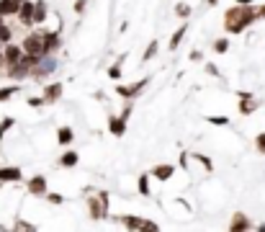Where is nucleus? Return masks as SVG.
Segmentation results:
<instances>
[{
    "mask_svg": "<svg viewBox=\"0 0 265 232\" xmlns=\"http://www.w3.org/2000/svg\"><path fill=\"white\" fill-rule=\"evenodd\" d=\"M214 52H216V54H227V52H229V39H227V36H219V39L214 41Z\"/></svg>",
    "mask_w": 265,
    "mask_h": 232,
    "instance_id": "bb28decb",
    "label": "nucleus"
},
{
    "mask_svg": "<svg viewBox=\"0 0 265 232\" xmlns=\"http://www.w3.org/2000/svg\"><path fill=\"white\" fill-rule=\"evenodd\" d=\"M157 49H160V41L152 39L150 44H147V49H144V54H142L139 62H150V59H155V57H157Z\"/></svg>",
    "mask_w": 265,
    "mask_h": 232,
    "instance_id": "b1692460",
    "label": "nucleus"
},
{
    "mask_svg": "<svg viewBox=\"0 0 265 232\" xmlns=\"http://www.w3.org/2000/svg\"><path fill=\"white\" fill-rule=\"evenodd\" d=\"M116 222H119L121 227H126V230H147V232H157L160 230L157 222L144 220V217H139V214H121V217H116Z\"/></svg>",
    "mask_w": 265,
    "mask_h": 232,
    "instance_id": "39448f33",
    "label": "nucleus"
},
{
    "mask_svg": "<svg viewBox=\"0 0 265 232\" xmlns=\"http://www.w3.org/2000/svg\"><path fill=\"white\" fill-rule=\"evenodd\" d=\"M206 121L214 124V127H227V124H229V116H216V114H209V116H206Z\"/></svg>",
    "mask_w": 265,
    "mask_h": 232,
    "instance_id": "c756f323",
    "label": "nucleus"
},
{
    "mask_svg": "<svg viewBox=\"0 0 265 232\" xmlns=\"http://www.w3.org/2000/svg\"><path fill=\"white\" fill-rule=\"evenodd\" d=\"M150 80H152V77H142V80L126 83V85L116 80V96H119V98H124V101H134V98H139L142 93H144V88L150 85Z\"/></svg>",
    "mask_w": 265,
    "mask_h": 232,
    "instance_id": "7ed1b4c3",
    "label": "nucleus"
},
{
    "mask_svg": "<svg viewBox=\"0 0 265 232\" xmlns=\"http://www.w3.org/2000/svg\"><path fill=\"white\" fill-rule=\"evenodd\" d=\"M255 147H258L260 155H265V132H260V134L255 137Z\"/></svg>",
    "mask_w": 265,
    "mask_h": 232,
    "instance_id": "2f4dec72",
    "label": "nucleus"
},
{
    "mask_svg": "<svg viewBox=\"0 0 265 232\" xmlns=\"http://www.w3.org/2000/svg\"><path fill=\"white\" fill-rule=\"evenodd\" d=\"M54 70H57V59H54V54H49V57H44V59L39 62V65L31 70V75H28V77H31L34 83H44V80H47V77H49Z\"/></svg>",
    "mask_w": 265,
    "mask_h": 232,
    "instance_id": "423d86ee",
    "label": "nucleus"
},
{
    "mask_svg": "<svg viewBox=\"0 0 265 232\" xmlns=\"http://www.w3.org/2000/svg\"><path fill=\"white\" fill-rule=\"evenodd\" d=\"M72 142H75V129H72V127H60V129H57V145L67 147Z\"/></svg>",
    "mask_w": 265,
    "mask_h": 232,
    "instance_id": "a211bd4d",
    "label": "nucleus"
},
{
    "mask_svg": "<svg viewBox=\"0 0 265 232\" xmlns=\"http://www.w3.org/2000/svg\"><path fill=\"white\" fill-rule=\"evenodd\" d=\"M206 5H209V8H214V5H219V0H206Z\"/></svg>",
    "mask_w": 265,
    "mask_h": 232,
    "instance_id": "58836bf2",
    "label": "nucleus"
},
{
    "mask_svg": "<svg viewBox=\"0 0 265 232\" xmlns=\"http://www.w3.org/2000/svg\"><path fill=\"white\" fill-rule=\"evenodd\" d=\"M185 31H188V23H183L178 31H173V36H170V41H168V46H170V52H178V46H180V41L185 39Z\"/></svg>",
    "mask_w": 265,
    "mask_h": 232,
    "instance_id": "6ab92c4d",
    "label": "nucleus"
},
{
    "mask_svg": "<svg viewBox=\"0 0 265 232\" xmlns=\"http://www.w3.org/2000/svg\"><path fill=\"white\" fill-rule=\"evenodd\" d=\"M62 90H65L62 83H49L47 88H44L41 96H44V101H47V106H52V103L60 101V98H62Z\"/></svg>",
    "mask_w": 265,
    "mask_h": 232,
    "instance_id": "2eb2a0df",
    "label": "nucleus"
},
{
    "mask_svg": "<svg viewBox=\"0 0 265 232\" xmlns=\"http://www.w3.org/2000/svg\"><path fill=\"white\" fill-rule=\"evenodd\" d=\"M263 18H265V3L258 5V21H263Z\"/></svg>",
    "mask_w": 265,
    "mask_h": 232,
    "instance_id": "4c0bfd02",
    "label": "nucleus"
},
{
    "mask_svg": "<svg viewBox=\"0 0 265 232\" xmlns=\"http://www.w3.org/2000/svg\"><path fill=\"white\" fill-rule=\"evenodd\" d=\"M237 96H240V114L242 116H250V114H255L258 108H260V101L253 96V93L242 90V93H237Z\"/></svg>",
    "mask_w": 265,
    "mask_h": 232,
    "instance_id": "1a4fd4ad",
    "label": "nucleus"
},
{
    "mask_svg": "<svg viewBox=\"0 0 265 232\" xmlns=\"http://www.w3.org/2000/svg\"><path fill=\"white\" fill-rule=\"evenodd\" d=\"M190 13H193V8H190L188 3H178V5H175V15H178V18H183V21L190 18Z\"/></svg>",
    "mask_w": 265,
    "mask_h": 232,
    "instance_id": "a878e982",
    "label": "nucleus"
},
{
    "mask_svg": "<svg viewBox=\"0 0 265 232\" xmlns=\"http://www.w3.org/2000/svg\"><path fill=\"white\" fill-rule=\"evenodd\" d=\"M90 196H85V207H88V217L90 220H106L108 217V207L111 199L106 191H88Z\"/></svg>",
    "mask_w": 265,
    "mask_h": 232,
    "instance_id": "f03ea898",
    "label": "nucleus"
},
{
    "mask_svg": "<svg viewBox=\"0 0 265 232\" xmlns=\"http://www.w3.org/2000/svg\"><path fill=\"white\" fill-rule=\"evenodd\" d=\"M245 230H253L250 217L242 214V212H234L232 214V222H229V232H245Z\"/></svg>",
    "mask_w": 265,
    "mask_h": 232,
    "instance_id": "ddd939ff",
    "label": "nucleus"
},
{
    "mask_svg": "<svg viewBox=\"0 0 265 232\" xmlns=\"http://www.w3.org/2000/svg\"><path fill=\"white\" fill-rule=\"evenodd\" d=\"M21 3L23 0H0V15H3V18H16Z\"/></svg>",
    "mask_w": 265,
    "mask_h": 232,
    "instance_id": "dca6fc26",
    "label": "nucleus"
},
{
    "mask_svg": "<svg viewBox=\"0 0 265 232\" xmlns=\"http://www.w3.org/2000/svg\"><path fill=\"white\" fill-rule=\"evenodd\" d=\"M188 59H190V62H201V59H203V54H201L198 49H193V52L188 54Z\"/></svg>",
    "mask_w": 265,
    "mask_h": 232,
    "instance_id": "e433bc0d",
    "label": "nucleus"
},
{
    "mask_svg": "<svg viewBox=\"0 0 265 232\" xmlns=\"http://www.w3.org/2000/svg\"><path fill=\"white\" fill-rule=\"evenodd\" d=\"M57 163H60V168H78V163H80V155L75 152V150H67V152H62L60 155V160H57Z\"/></svg>",
    "mask_w": 265,
    "mask_h": 232,
    "instance_id": "f3484780",
    "label": "nucleus"
},
{
    "mask_svg": "<svg viewBox=\"0 0 265 232\" xmlns=\"http://www.w3.org/2000/svg\"><path fill=\"white\" fill-rule=\"evenodd\" d=\"M258 230H260V232H265V222H260V225H258Z\"/></svg>",
    "mask_w": 265,
    "mask_h": 232,
    "instance_id": "a19ab883",
    "label": "nucleus"
},
{
    "mask_svg": "<svg viewBox=\"0 0 265 232\" xmlns=\"http://www.w3.org/2000/svg\"><path fill=\"white\" fill-rule=\"evenodd\" d=\"M44 199H47L52 207H62L65 201H67V199H65L62 194H54V191H47V194H44Z\"/></svg>",
    "mask_w": 265,
    "mask_h": 232,
    "instance_id": "cd10ccee",
    "label": "nucleus"
},
{
    "mask_svg": "<svg viewBox=\"0 0 265 232\" xmlns=\"http://www.w3.org/2000/svg\"><path fill=\"white\" fill-rule=\"evenodd\" d=\"M0 52H3V57H5V62H8V67H10V65H16V62L23 57V46L16 44V41H8Z\"/></svg>",
    "mask_w": 265,
    "mask_h": 232,
    "instance_id": "9b49d317",
    "label": "nucleus"
},
{
    "mask_svg": "<svg viewBox=\"0 0 265 232\" xmlns=\"http://www.w3.org/2000/svg\"><path fill=\"white\" fill-rule=\"evenodd\" d=\"M21 46H23V52H26V54H34V57H49L47 49H44V31H41V28H39V31H28V34L23 36V41H21Z\"/></svg>",
    "mask_w": 265,
    "mask_h": 232,
    "instance_id": "20e7f679",
    "label": "nucleus"
},
{
    "mask_svg": "<svg viewBox=\"0 0 265 232\" xmlns=\"http://www.w3.org/2000/svg\"><path fill=\"white\" fill-rule=\"evenodd\" d=\"M21 181H23L21 168H16V165H3L0 168V183H21Z\"/></svg>",
    "mask_w": 265,
    "mask_h": 232,
    "instance_id": "f8f14e48",
    "label": "nucleus"
},
{
    "mask_svg": "<svg viewBox=\"0 0 265 232\" xmlns=\"http://www.w3.org/2000/svg\"><path fill=\"white\" fill-rule=\"evenodd\" d=\"M131 111H134V101H126V106H124V111H121V116L129 121L131 119Z\"/></svg>",
    "mask_w": 265,
    "mask_h": 232,
    "instance_id": "f704fd0d",
    "label": "nucleus"
},
{
    "mask_svg": "<svg viewBox=\"0 0 265 232\" xmlns=\"http://www.w3.org/2000/svg\"><path fill=\"white\" fill-rule=\"evenodd\" d=\"M137 189L142 196H152V183H150V173H142L137 181Z\"/></svg>",
    "mask_w": 265,
    "mask_h": 232,
    "instance_id": "4be33fe9",
    "label": "nucleus"
},
{
    "mask_svg": "<svg viewBox=\"0 0 265 232\" xmlns=\"http://www.w3.org/2000/svg\"><path fill=\"white\" fill-rule=\"evenodd\" d=\"M85 8H88V0H75V3H72V10H75L78 15H83Z\"/></svg>",
    "mask_w": 265,
    "mask_h": 232,
    "instance_id": "473e14b6",
    "label": "nucleus"
},
{
    "mask_svg": "<svg viewBox=\"0 0 265 232\" xmlns=\"http://www.w3.org/2000/svg\"><path fill=\"white\" fill-rule=\"evenodd\" d=\"M124 59H126V54H121V57H119V59H116V62H113V65H111V67H108V72H106V75L111 77V80H113V83H116V80H119V77H121V72H124Z\"/></svg>",
    "mask_w": 265,
    "mask_h": 232,
    "instance_id": "aec40b11",
    "label": "nucleus"
},
{
    "mask_svg": "<svg viewBox=\"0 0 265 232\" xmlns=\"http://www.w3.org/2000/svg\"><path fill=\"white\" fill-rule=\"evenodd\" d=\"M5 70H8V62H5L3 52H0V77H5Z\"/></svg>",
    "mask_w": 265,
    "mask_h": 232,
    "instance_id": "c9c22d12",
    "label": "nucleus"
},
{
    "mask_svg": "<svg viewBox=\"0 0 265 232\" xmlns=\"http://www.w3.org/2000/svg\"><path fill=\"white\" fill-rule=\"evenodd\" d=\"M108 132L113 137H124L126 134V119L121 114H108Z\"/></svg>",
    "mask_w": 265,
    "mask_h": 232,
    "instance_id": "4468645a",
    "label": "nucleus"
},
{
    "mask_svg": "<svg viewBox=\"0 0 265 232\" xmlns=\"http://www.w3.org/2000/svg\"><path fill=\"white\" fill-rule=\"evenodd\" d=\"M13 230H21V232H36V225L26 222V220H16V222H13Z\"/></svg>",
    "mask_w": 265,
    "mask_h": 232,
    "instance_id": "c85d7f7f",
    "label": "nucleus"
},
{
    "mask_svg": "<svg viewBox=\"0 0 265 232\" xmlns=\"http://www.w3.org/2000/svg\"><path fill=\"white\" fill-rule=\"evenodd\" d=\"M190 160L193 163H198L206 173H214V163H211V158H206V155H201V152H190Z\"/></svg>",
    "mask_w": 265,
    "mask_h": 232,
    "instance_id": "412c9836",
    "label": "nucleus"
},
{
    "mask_svg": "<svg viewBox=\"0 0 265 232\" xmlns=\"http://www.w3.org/2000/svg\"><path fill=\"white\" fill-rule=\"evenodd\" d=\"M16 18L23 28H36V3L34 0H23L18 13H16Z\"/></svg>",
    "mask_w": 265,
    "mask_h": 232,
    "instance_id": "0eeeda50",
    "label": "nucleus"
},
{
    "mask_svg": "<svg viewBox=\"0 0 265 232\" xmlns=\"http://www.w3.org/2000/svg\"><path fill=\"white\" fill-rule=\"evenodd\" d=\"M26 103L31 106V108H41V106H47V101H44V96H28Z\"/></svg>",
    "mask_w": 265,
    "mask_h": 232,
    "instance_id": "7c9ffc66",
    "label": "nucleus"
},
{
    "mask_svg": "<svg viewBox=\"0 0 265 232\" xmlns=\"http://www.w3.org/2000/svg\"><path fill=\"white\" fill-rule=\"evenodd\" d=\"M206 72H209L211 77H222V72H219V67L214 65V62H206Z\"/></svg>",
    "mask_w": 265,
    "mask_h": 232,
    "instance_id": "72a5a7b5",
    "label": "nucleus"
},
{
    "mask_svg": "<svg viewBox=\"0 0 265 232\" xmlns=\"http://www.w3.org/2000/svg\"><path fill=\"white\" fill-rule=\"evenodd\" d=\"M253 23H258V5L255 3H247V5H232L227 13H224V31L232 36L242 34L247 31Z\"/></svg>",
    "mask_w": 265,
    "mask_h": 232,
    "instance_id": "f257e3e1",
    "label": "nucleus"
},
{
    "mask_svg": "<svg viewBox=\"0 0 265 232\" xmlns=\"http://www.w3.org/2000/svg\"><path fill=\"white\" fill-rule=\"evenodd\" d=\"M26 191L28 196H36V199H44V194L49 191V183H47V176H31L26 181Z\"/></svg>",
    "mask_w": 265,
    "mask_h": 232,
    "instance_id": "6e6552de",
    "label": "nucleus"
},
{
    "mask_svg": "<svg viewBox=\"0 0 265 232\" xmlns=\"http://www.w3.org/2000/svg\"><path fill=\"white\" fill-rule=\"evenodd\" d=\"M234 3H240V5H247V3H255V0H234Z\"/></svg>",
    "mask_w": 265,
    "mask_h": 232,
    "instance_id": "ea45409f",
    "label": "nucleus"
},
{
    "mask_svg": "<svg viewBox=\"0 0 265 232\" xmlns=\"http://www.w3.org/2000/svg\"><path fill=\"white\" fill-rule=\"evenodd\" d=\"M150 176H152L155 181H160V183H165V181H170V178L175 176V165H173V163H160V165H155V168L150 170Z\"/></svg>",
    "mask_w": 265,
    "mask_h": 232,
    "instance_id": "9d476101",
    "label": "nucleus"
},
{
    "mask_svg": "<svg viewBox=\"0 0 265 232\" xmlns=\"http://www.w3.org/2000/svg\"><path fill=\"white\" fill-rule=\"evenodd\" d=\"M13 127H16V119H13V116H5L3 121H0V142H3V139H5V134H8Z\"/></svg>",
    "mask_w": 265,
    "mask_h": 232,
    "instance_id": "393cba45",
    "label": "nucleus"
},
{
    "mask_svg": "<svg viewBox=\"0 0 265 232\" xmlns=\"http://www.w3.org/2000/svg\"><path fill=\"white\" fill-rule=\"evenodd\" d=\"M16 93H21V85L18 83H13V85H5V88H0V103H5V101H10Z\"/></svg>",
    "mask_w": 265,
    "mask_h": 232,
    "instance_id": "5701e85b",
    "label": "nucleus"
}]
</instances>
